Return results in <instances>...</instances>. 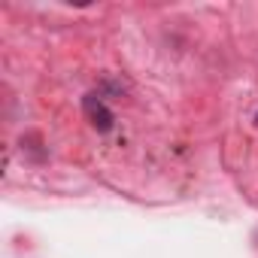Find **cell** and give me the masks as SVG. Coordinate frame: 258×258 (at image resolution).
Instances as JSON below:
<instances>
[{
  "mask_svg": "<svg viewBox=\"0 0 258 258\" xmlns=\"http://www.w3.org/2000/svg\"><path fill=\"white\" fill-rule=\"evenodd\" d=\"M82 106H85V115L91 118V124L97 127V131H109L112 127V112H109V106L97 97V94H85V100H82Z\"/></svg>",
  "mask_w": 258,
  "mask_h": 258,
  "instance_id": "cell-1",
  "label": "cell"
},
{
  "mask_svg": "<svg viewBox=\"0 0 258 258\" xmlns=\"http://www.w3.org/2000/svg\"><path fill=\"white\" fill-rule=\"evenodd\" d=\"M255 121H258V115H255Z\"/></svg>",
  "mask_w": 258,
  "mask_h": 258,
  "instance_id": "cell-2",
  "label": "cell"
}]
</instances>
